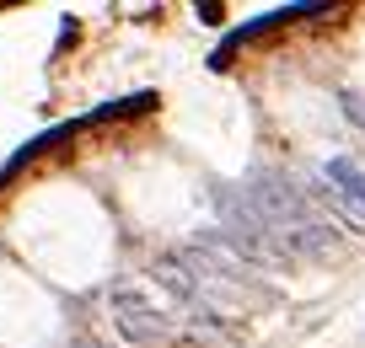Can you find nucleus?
<instances>
[{"mask_svg":"<svg viewBox=\"0 0 365 348\" xmlns=\"http://www.w3.org/2000/svg\"><path fill=\"white\" fill-rule=\"evenodd\" d=\"M322 193V199H328L333 204V209H339L344 214V220H349L354 225V231H360V236H365V204H354V199H344V193H333V188H317Z\"/></svg>","mask_w":365,"mask_h":348,"instance_id":"nucleus-3","label":"nucleus"},{"mask_svg":"<svg viewBox=\"0 0 365 348\" xmlns=\"http://www.w3.org/2000/svg\"><path fill=\"white\" fill-rule=\"evenodd\" d=\"M113 305H118V322H124V337H135L140 348H145V343H161V337L172 332V327L161 322V316L150 311L135 290H113Z\"/></svg>","mask_w":365,"mask_h":348,"instance_id":"nucleus-1","label":"nucleus"},{"mask_svg":"<svg viewBox=\"0 0 365 348\" xmlns=\"http://www.w3.org/2000/svg\"><path fill=\"white\" fill-rule=\"evenodd\" d=\"M322 182H328L333 193H344V199H354V204H365V172L354 167L349 156H333L328 167H322Z\"/></svg>","mask_w":365,"mask_h":348,"instance_id":"nucleus-2","label":"nucleus"},{"mask_svg":"<svg viewBox=\"0 0 365 348\" xmlns=\"http://www.w3.org/2000/svg\"><path fill=\"white\" fill-rule=\"evenodd\" d=\"M339 102H344V118H349V124H360V129H365V102H360V97H349V91H344Z\"/></svg>","mask_w":365,"mask_h":348,"instance_id":"nucleus-4","label":"nucleus"}]
</instances>
